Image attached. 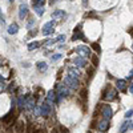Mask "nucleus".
Segmentation results:
<instances>
[{"instance_id":"f257e3e1","label":"nucleus","mask_w":133,"mask_h":133,"mask_svg":"<svg viewBox=\"0 0 133 133\" xmlns=\"http://www.w3.org/2000/svg\"><path fill=\"white\" fill-rule=\"evenodd\" d=\"M101 98L103 100H107V101H113V100L117 98V91L115 89V88H112L110 85H107L104 89H103Z\"/></svg>"},{"instance_id":"f03ea898","label":"nucleus","mask_w":133,"mask_h":133,"mask_svg":"<svg viewBox=\"0 0 133 133\" xmlns=\"http://www.w3.org/2000/svg\"><path fill=\"white\" fill-rule=\"evenodd\" d=\"M56 93H57V103L61 101L63 97L69 96V87H66L65 84H57L56 85Z\"/></svg>"},{"instance_id":"7ed1b4c3","label":"nucleus","mask_w":133,"mask_h":133,"mask_svg":"<svg viewBox=\"0 0 133 133\" xmlns=\"http://www.w3.org/2000/svg\"><path fill=\"white\" fill-rule=\"evenodd\" d=\"M64 84L66 85V87H69L71 89H77V88L80 87V83H79V80L76 79V77H72V76H66L65 79H64Z\"/></svg>"},{"instance_id":"20e7f679","label":"nucleus","mask_w":133,"mask_h":133,"mask_svg":"<svg viewBox=\"0 0 133 133\" xmlns=\"http://www.w3.org/2000/svg\"><path fill=\"white\" fill-rule=\"evenodd\" d=\"M77 52V55L79 56H83V57H91L92 55H91V49L85 47V45H77V48L75 49Z\"/></svg>"},{"instance_id":"39448f33","label":"nucleus","mask_w":133,"mask_h":133,"mask_svg":"<svg viewBox=\"0 0 133 133\" xmlns=\"http://www.w3.org/2000/svg\"><path fill=\"white\" fill-rule=\"evenodd\" d=\"M112 115H113V112H112V108L109 107V104H105V105L101 107V116L104 118L109 120L110 117H112Z\"/></svg>"},{"instance_id":"423d86ee","label":"nucleus","mask_w":133,"mask_h":133,"mask_svg":"<svg viewBox=\"0 0 133 133\" xmlns=\"http://www.w3.org/2000/svg\"><path fill=\"white\" fill-rule=\"evenodd\" d=\"M55 32V21H48V23H45L44 24V27H43V33L44 35H51V33H53Z\"/></svg>"},{"instance_id":"0eeeda50","label":"nucleus","mask_w":133,"mask_h":133,"mask_svg":"<svg viewBox=\"0 0 133 133\" xmlns=\"http://www.w3.org/2000/svg\"><path fill=\"white\" fill-rule=\"evenodd\" d=\"M45 101L51 105L53 104H56L57 103V93H55V91H49L47 93V98H45Z\"/></svg>"},{"instance_id":"6e6552de","label":"nucleus","mask_w":133,"mask_h":133,"mask_svg":"<svg viewBox=\"0 0 133 133\" xmlns=\"http://www.w3.org/2000/svg\"><path fill=\"white\" fill-rule=\"evenodd\" d=\"M79 97H80V100L83 101V109H84V112H85V103L88 101V89H87V88H81L80 92H79Z\"/></svg>"},{"instance_id":"1a4fd4ad","label":"nucleus","mask_w":133,"mask_h":133,"mask_svg":"<svg viewBox=\"0 0 133 133\" xmlns=\"http://www.w3.org/2000/svg\"><path fill=\"white\" fill-rule=\"evenodd\" d=\"M109 120H107V118H104V120H101V121H98V125H97V128H98V130L100 132H107L108 129H109Z\"/></svg>"},{"instance_id":"9d476101","label":"nucleus","mask_w":133,"mask_h":133,"mask_svg":"<svg viewBox=\"0 0 133 133\" xmlns=\"http://www.w3.org/2000/svg\"><path fill=\"white\" fill-rule=\"evenodd\" d=\"M51 113V104H48L47 101L40 105V115L41 116H48Z\"/></svg>"},{"instance_id":"9b49d317","label":"nucleus","mask_w":133,"mask_h":133,"mask_svg":"<svg viewBox=\"0 0 133 133\" xmlns=\"http://www.w3.org/2000/svg\"><path fill=\"white\" fill-rule=\"evenodd\" d=\"M24 130H25V123L23 120L17 121L15 124V133H24Z\"/></svg>"},{"instance_id":"f8f14e48","label":"nucleus","mask_w":133,"mask_h":133,"mask_svg":"<svg viewBox=\"0 0 133 133\" xmlns=\"http://www.w3.org/2000/svg\"><path fill=\"white\" fill-rule=\"evenodd\" d=\"M28 15V5L27 4H21L19 8V17L21 20H24V17Z\"/></svg>"},{"instance_id":"ddd939ff","label":"nucleus","mask_w":133,"mask_h":133,"mask_svg":"<svg viewBox=\"0 0 133 133\" xmlns=\"http://www.w3.org/2000/svg\"><path fill=\"white\" fill-rule=\"evenodd\" d=\"M25 97H27V108L33 110L36 108V98L33 96H25Z\"/></svg>"},{"instance_id":"4468645a","label":"nucleus","mask_w":133,"mask_h":133,"mask_svg":"<svg viewBox=\"0 0 133 133\" xmlns=\"http://www.w3.org/2000/svg\"><path fill=\"white\" fill-rule=\"evenodd\" d=\"M73 64H75L76 66H80V68H84V66H87L85 57H83V56H79V57L73 59Z\"/></svg>"},{"instance_id":"2eb2a0df","label":"nucleus","mask_w":133,"mask_h":133,"mask_svg":"<svg viewBox=\"0 0 133 133\" xmlns=\"http://www.w3.org/2000/svg\"><path fill=\"white\" fill-rule=\"evenodd\" d=\"M25 107H27V97L19 96L17 97V108H19V110H23Z\"/></svg>"},{"instance_id":"dca6fc26","label":"nucleus","mask_w":133,"mask_h":133,"mask_svg":"<svg viewBox=\"0 0 133 133\" xmlns=\"http://www.w3.org/2000/svg\"><path fill=\"white\" fill-rule=\"evenodd\" d=\"M116 87L120 92H125L127 91V81L125 80H117L116 81Z\"/></svg>"},{"instance_id":"f3484780","label":"nucleus","mask_w":133,"mask_h":133,"mask_svg":"<svg viewBox=\"0 0 133 133\" xmlns=\"http://www.w3.org/2000/svg\"><path fill=\"white\" fill-rule=\"evenodd\" d=\"M68 75L72 76V77H76V79H77V77H80L81 72H80L79 68L76 66V68H68Z\"/></svg>"},{"instance_id":"a211bd4d","label":"nucleus","mask_w":133,"mask_h":133,"mask_svg":"<svg viewBox=\"0 0 133 133\" xmlns=\"http://www.w3.org/2000/svg\"><path fill=\"white\" fill-rule=\"evenodd\" d=\"M36 68L39 69V72H41V73H44L47 69H48V65H47V63L45 61H39L37 64H36Z\"/></svg>"},{"instance_id":"6ab92c4d","label":"nucleus","mask_w":133,"mask_h":133,"mask_svg":"<svg viewBox=\"0 0 133 133\" xmlns=\"http://www.w3.org/2000/svg\"><path fill=\"white\" fill-rule=\"evenodd\" d=\"M52 17L53 19H63V17H65V12L61 9H56L52 12Z\"/></svg>"},{"instance_id":"aec40b11","label":"nucleus","mask_w":133,"mask_h":133,"mask_svg":"<svg viewBox=\"0 0 133 133\" xmlns=\"http://www.w3.org/2000/svg\"><path fill=\"white\" fill-rule=\"evenodd\" d=\"M17 31H19V25H17L16 23L11 24V25L8 27V33H9V35H16Z\"/></svg>"},{"instance_id":"412c9836","label":"nucleus","mask_w":133,"mask_h":133,"mask_svg":"<svg viewBox=\"0 0 133 133\" xmlns=\"http://www.w3.org/2000/svg\"><path fill=\"white\" fill-rule=\"evenodd\" d=\"M130 125H132L130 121H124V123L121 124V127H120V133H125V132H127V129H128Z\"/></svg>"},{"instance_id":"4be33fe9","label":"nucleus","mask_w":133,"mask_h":133,"mask_svg":"<svg viewBox=\"0 0 133 133\" xmlns=\"http://www.w3.org/2000/svg\"><path fill=\"white\" fill-rule=\"evenodd\" d=\"M93 75H95V66H89L88 71H87V80L89 81L92 77H93Z\"/></svg>"},{"instance_id":"5701e85b","label":"nucleus","mask_w":133,"mask_h":133,"mask_svg":"<svg viewBox=\"0 0 133 133\" xmlns=\"http://www.w3.org/2000/svg\"><path fill=\"white\" fill-rule=\"evenodd\" d=\"M39 47H40V43L39 41H33V43H29L28 44V49L29 51H33V49H36Z\"/></svg>"},{"instance_id":"b1692460","label":"nucleus","mask_w":133,"mask_h":133,"mask_svg":"<svg viewBox=\"0 0 133 133\" xmlns=\"http://www.w3.org/2000/svg\"><path fill=\"white\" fill-rule=\"evenodd\" d=\"M33 9H35V12H36L39 16H41V15H43V12H44L43 5H33Z\"/></svg>"},{"instance_id":"393cba45","label":"nucleus","mask_w":133,"mask_h":133,"mask_svg":"<svg viewBox=\"0 0 133 133\" xmlns=\"http://www.w3.org/2000/svg\"><path fill=\"white\" fill-rule=\"evenodd\" d=\"M45 0H32V5H44Z\"/></svg>"},{"instance_id":"a878e982","label":"nucleus","mask_w":133,"mask_h":133,"mask_svg":"<svg viewBox=\"0 0 133 133\" xmlns=\"http://www.w3.org/2000/svg\"><path fill=\"white\" fill-rule=\"evenodd\" d=\"M61 57H63V56H61L60 53H56V55H52V56H51V60L56 63V61H57V60H60Z\"/></svg>"},{"instance_id":"bb28decb","label":"nucleus","mask_w":133,"mask_h":133,"mask_svg":"<svg viewBox=\"0 0 133 133\" xmlns=\"http://www.w3.org/2000/svg\"><path fill=\"white\" fill-rule=\"evenodd\" d=\"M91 60H92V64H93V66H97V65H98V57L96 56V55L91 56Z\"/></svg>"},{"instance_id":"cd10ccee","label":"nucleus","mask_w":133,"mask_h":133,"mask_svg":"<svg viewBox=\"0 0 133 133\" xmlns=\"http://www.w3.org/2000/svg\"><path fill=\"white\" fill-rule=\"evenodd\" d=\"M91 47H92V48L95 49V52H97V53H100V51H101V48H100V45H98L97 43H93Z\"/></svg>"},{"instance_id":"c85d7f7f","label":"nucleus","mask_w":133,"mask_h":133,"mask_svg":"<svg viewBox=\"0 0 133 133\" xmlns=\"http://www.w3.org/2000/svg\"><path fill=\"white\" fill-rule=\"evenodd\" d=\"M57 40L56 39H48L45 43H44V44H45V45H52V44H55V43H56Z\"/></svg>"},{"instance_id":"c756f323","label":"nucleus","mask_w":133,"mask_h":133,"mask_svg":"<svg viewBox=\"0 0 133 133\" xmlns=\"http://www.w3.org/2000/svg\"><path fill=\"white\" fill-rule=\"evenodd\" d=\"M33 24H35V19H31V20L28 21V24H27V28L31 29V28L33 27Z\"/></svg>"},{"instance_id":"7c9ffc66","label":"nucleus","mask_w":133,"mask_h":133,"mask_svg":"<svg viewBox=\"0 0 133 133\" xmlns=\"http://www.w3.org/2000/svg\"><path fill=\"white\" fill-rule=\"evenodd\" d=\"M65 39H66V37H65V35H59V36L56 37V40H57V41H60V43L65 41Z\"/></svg>"},{"instance_id":"2f4dec72","label":"nucleus","mask_w":133,"mask_h":133,"mask_svg":"<svg viewBox=\"0 0 133 133\" xmlns=\"http://www.w3.org/2000/svg\"><path fill=\"white\" fill-rule=\"evenodd\" d=\"M132 116H133V109H129V110H127L125 117H127V118H129V117H132Z\"/></svg>"},{"instance_id":"473e14b6","label":"nucleus","mask_w":133,"mask_h":133,"mask_svg":"<svg viewBox=\"0 0 133 133\" xmlns=\"http://www.w3.org/2000/svg\"><path fill=\"white\" fill-rule=\"evenodd\" d=\"M97 125H98V121L97 120H93L92 123H91V128H96Z\"/></svg>"},{"instance_id":"72a5a7b5","label":"nucleus","mask_w":133,"mask_h":133,"mask_svg":"<svg viewBox=\"0 0 133 133\" xmlns=\"http://www.w3.org/2000/svg\"><path fill=\"white\" fill-rule=\"evenodd\" d=\"M96 14L95 12H89V14H85V17H95Z\"/></svg>"},{"instance_id":"f704fd0d","label":"nucleus","mask_w":133,"mask_h":133,"mask_svg":"<svg viewBox=\"0 0 133 133\" xmlns=\"http://www.w3.org/2000/svg\"><path fill=\"white\" fill-rule=\"evenodd\" d=\"M59 128H60L61 133H68V129H66V128H64V127H61V125H59Z\"/></svg>"},{"instance_id":"c9c22d12","label":"nucleus","mask_w":133,"mask_h":133,"mask_svg":"<svg viewBox=\"0 0 133 133\" xmlns=\"http://www.w3.org/2000/svg\"><path fill=\"white\" fill-rule=\"evenodd\" d=\"M133 79V69L129 72V75H128V77H127V80H132Z\"/></svg>"},{"instance_id":"e433bc0d","label":"nucleus","mask_w":133,"mask_h":133,"mask_svg":"<svg viewBox=\"0 0 133 133\" xmlns=\"http://www.w3.org/2000/svg\"><path fill=\"white\" fill-rule=\"evenodd\" d=\"M36 33H37V31H36V29H35V31H33V29H31L29 35H31V36H36Z\"/></svg>"},{"instance_id":"4c0bfd02","label":"nucleus","mask_w":133,"mask_h":133,"mask_svg":"<svg viewBox=\"0 0 133 133\" xmlns=\"http://www.w3.org/2000/svg\"><path fill=\"white\" fill-rule=\"evenodd\" d=\"M129 92L133 95V83H130V87H129Z\"/></svg>"},{"instance_id":"58836bf2","label":"nucleus","mask_w":133,"mask_h":133,"mask_svg":"<svg viewBox=\"0 0 133 133\" xmlns=\"http://www.w3.org/2000/svg\"><path fill=\"white\" fill-rule=\"evenodd\" d=\"M14 88H15V84H11V85H9V88H8V91L11 92V91H12V89H14Z\"/></svg>"},{"instance_id":"ea45409f","label":"nucleus","mask_w":133,"mask_h":133,"mask_svg":"<svg viewBox=\"0 0 133 133\" xmlns=\"http://www.w3.org/2000/svg\"><path fill=\"white\" fill-rule=\"evenodd\" d=\"M128 32H129V35H130V36H133V28H130Z\"/></svg>"},{"instance_id":"a19ab883","label":"nucleus","mask_w":133,"mask_h":133,"mask_svg":"<svg viewBox=\"0 0 133 133\" xmlns=\"http://www.w3.org/2000/svg\"><path fill=\"white\" fill-rule=\"evenodd\" d=\"M51 133H59V132H57V130H56V128H53V129H52V132H51Z\"/></svg>"},{"instance_id":"79ce46f5","label":"nucleus","mask_w":133,"mask_h":133,"mask_svg":"<svg viewBox=\"0 0 133 133\" xmlns=\"http://www.w3.org/2000/svg\"><path fill=\"white\" fill-rule=\"evenodd\" d=\"M39 133H47V130L45 129H40V132Z\"/></svg>"},{"instance_id":"37998d69","label":"nucleus","mask_w":133,"mask_h":133,"mask_svg":"<svg viewBox=\"0 0 133 133\" xmlns=\"http://www.w3.org/2000/svg\"><path fill=\"white\" fill-rule=\"evenodd\" d=\"M83 3H84V5H87V0H83Z\"/></svg>"},{"instance_id":"c03bdc74","label":"nucleus","mask_w":133,"mask_h":133,"mask_svg":"<svg viewBox=\"0 0 133 133\" xmlns=\"http://www.w3.org/2000/svg\"><path fill=\"white\" fill-rule=\"evenodd\" d=\"M130 128H132V129H133V123H132V127H130Z\"/></svg>"},{"instance_id":"a18cd8bd","label":"nucleus","mask_w":133,"mask_h":133,"mask_svg":"<svg viewBox=\"0 0 133 133\" xmlns=\"http://www.w3.org/2000/svg\"><path fill=\"white\" fill-rule=\"evenodd\" d=\"M88 133H91V132H88Z\"/></svg>"}]
</instances>
